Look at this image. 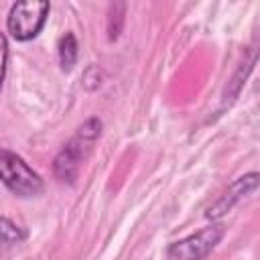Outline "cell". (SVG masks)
Segmentation results:
<instances>
[{
	"label": "cell",
	"mask_w": 260,
	"mask_h": 260,
	"mask_svg": "<svg viewBox=\"0 0 260 260\" xmlns=\"http://www.w3.org/2000/svg\"><path fill=\"white\" fill-rule=\"evenodd\" d=\"M100 134H102V120L89 118L77 128V132L71 136V140L67 144H63V148L57 152V156L53 160V173L61 183H67V185L75 183L79 167L91 152Z\"/></svg>",
	"instance_id": "6da1fadb"
},
{
	"label": "cell",
	"mask_w": 260,
	"mask_h": 260,
	"mask_svg": "<svg viewBox=\"0 0 260 260\" xmlns=\"http://www.w3.org/2000/svg\"><path fill=\"white\" fill-rule=\"evenodd\" d=\"M0 183L20 199L39 197L45 189L41 175L8 148H0Z\"/></svg>",
	"instance_id": "7a4b0ae2"
},
{
	"label": "cell",
	"mask_w": 260,
	"mask_h": 260,
	"mask_svg": "<svg viewBox=\"0 0 260 260\" xmlns=\"http://www.w3.org/2000/svg\"><path fill=\"white\" fill-rule=\"evenodd\" d=\"M49 10H51V4L47 0H26V2L12 4L6 18V28L10 37L22 43L39 37V32L47 22Z\"/></svg>",
	"instance_id": "3957f363"
},
{
	"label": "cell",
	"mask_w": 260,
	"mask_h": 260,
	"mask_svg": "<svg viewBox=\"0 0 260 260\" xmlns=\"http://www.w3.org/2000/svg\"><path fill=\"white\" fill-rule=\"evenodd\" d=\"M223 234H225L223 223L207 225L193 236H187L179 242H173L167 248V258L169 260H203L219 244Z\"/></svg>",
	"instance_id": "277c9868"
},
{
	"label": "cell",
	"mask_w": 260,
	"mask_h": 260,
	"mask_svg": "<svg viewBox=\"0 0 260 260\" xmlns=\"http://www.w3.org/2000/svg\"><path fill=\"white\" fill-rule=\"evenodd\" d=\"M256 187H258V173L242 175L240 179H236V181L225 189V193H223L213 205H209V209L205 211V217H209V219H217V217L225 215V213H228L240 199H244L246 195H250Z\"/></svg>",
	"instance_id": "5b68a950"
},
{
	"label": "cell",
	"mask_w": 260,
	"mask_h": 260,
	"mask_svg": "<svg viewBox=\"0 0 260 260\" xmlns=\"http://www.w3.org/2000/svg\"><path fill=\"white\" fill-rule=\"evenodd\" d=\"M24 230L18 228L12 219L8 217H0V258L6 256L8 252H12L22 240H24Z\"/></svg>",
	"instance_id": "8992f818"
},
{
	"label": "cell",
	"mask_w": 260,
	"mask_h": 260,
	"mask_svg": "<svg viewBox=\"0 0 260 260\" xmlns=\"http://www.w3.org/2000/svg\"><path fill=\"white\" fill-rule=\"evenodd\" d=\"M57 53H59V65L63 71H71L75 61H77V53H79V45H77V39L73 32H65L61 39H59V45H57Z\"/></svg>",
	"instance_id": "52a82bcc"
},
{
	"label": "cell",
	"mask_w": 260,
	"mask_h": 260,
	"mask_svg": "<svg viewBox=\"0 0 260 260\" xmlns=\"http://www.w3.org/2000/svg\"><path fill=\"white\" fill-rule=\"evenodd\" d=\"M124 14H126V4L124 2H116L110 6L108 10V39L116 41L122 32V24H124Z\"/></svg>",
	"instance_id": "ba28073f"
},
{
	"label": "cell",
	"mask_w": 260,
	"mask_h": 260,
	"mask_svg": "<svg viewBox=\"0 0 260 260\" xmlns=\"http://www.w3.org/2000/svg\"><path fill=\"white\" fill-rule=\"evenodd\" d=\"M256 63V55L252 57V61L250 63H242V67L236 71V75L232 77V81L228 83V89H225V95H223V100L230 95V100L225 102V104H232L238 95H240V91H242V85H244V79H246V75L250 73V69H252V65Z\"/></svg>",
	"instance_id": "9c48e42d"
},
{
	"label": "cell",
	"mask_w": 260,
	"mask_h": 260,
	"mask_svg": "<svg viewBox=\"0 0 260 260\" xmlns=\"http://www.w3.org/2000/svg\"><path fill=\"white\" fill-rule=\"evenodd\" d=\"M100 83H102V73H100L98 65H89L83 73V87L87 91H93V89L100 87Z\"/></svg>",
	"instance_id": "30bf717a"
},
{
	"label": "cell",
	"mask_w": 260,
	"mask_h": 260,
	"mask_svg": "<svg viewBox=\"0 0 260 260\" xmlns=\"http://www.w3.org/2000/svg\"><path fill=\"white\" fill-rule=\"evenodd\" d=\"M6 65H8V39L4 32H0V91L6 77Z\"/></svg>",
	"instance_id": "8fae6325"
}]
</instances>
